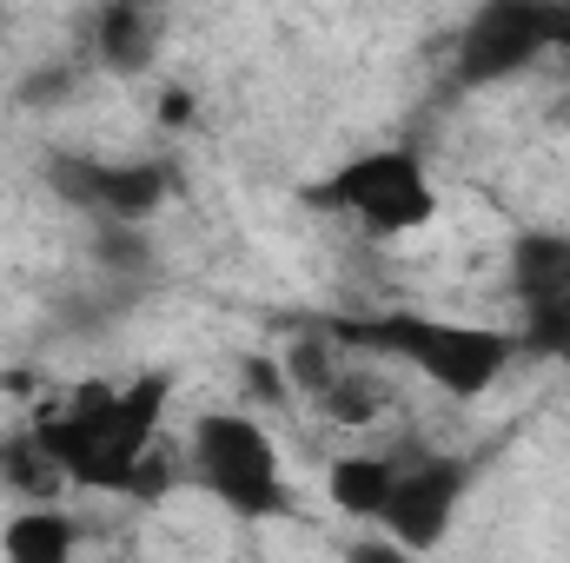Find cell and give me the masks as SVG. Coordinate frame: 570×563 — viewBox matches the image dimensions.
I'll use <instances>...</instances> for the list:
<instances>
[{
  "label": "cell",
  "mask_w": 570,
  "mask_h": 563,
  "mask_svg": "<svg viewBox=\"0 0 570 563\" xmlns=\"http://www.w3.org/2000/svg\"><path fill=\"white\" fill-rule=\"evenodd\" d=\"M312 206H325L372 246H425L444 226V192L431 179L425 152L412 146H365L338 159V172L312 192Z\"/></svg>",
  "instance_id": "1"
},
{
  "label": "cell",
  "mask_w": 570,
  "mask_h": 563,
  "mask_svg": "<svg viewBox=\"0 0 570 563\" xmlns=\"http://www.w3.org/2000/svg\"><path fill=\"white\" fill-rule=\"evenodd\" d=\"M179 457H186V477L233 517H279V511H292L279 437L246 405H213V412L186 418Z\"/></svg>",
  "instance_id": "2"
},
{
  "label": "cell",
  "mask_w": 570,
  "mask_h": 563,
  "mask_svg": "<svg viewBox=\"0 0 570 563\" xmlns=\"http://www.w3.org/2000/svg\"><path fill=\"white\" fill-rule=\"evenodd\" d=\"M159 33H166L159 0H107L100 20H94V47H100V60L114 73H140L159 53Z\"/></svg>",
  "instance_id": "3"
},
{
  "label": "cell",
  "mask_w": 570,
  "mask_h": 563,
  "mask_svg": "<svg viewBox=\"0 0 570 563\" xmlns=\"http://www.w3.org/2000/svg\"><path fill=\"white\" fill-rule=\"evenodd\" d=\"M0 551L20 563H60L80 551V524L67 511H47V504H20L0 531Z\"/></svg>",
  "instance_id": "4"
},
{
  "label": "cell",
  "mask_w": 570,
  "mask_h": 563,
  "mask_svg": "<svg viewBox=\"0 0 570 563\" xmlns=\"http://www.w3.org/2000/svg\"><path fill=\"white\" fill-rule=\"evenodd\" d=\"M564 239H570V233H564Z\"/></svg>",
  "instance_id": "5"
}]
</instances>
